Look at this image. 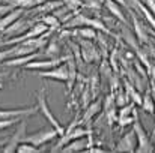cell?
I'll use <instances>...</instances> for the list:
<instances>
[{
	"instance_id": "6da1fadb",
	"label": "cell",
	"mask_w": 155,
	"mask_h": 153,
	"mask_svg": "<svg viewBox=\"0 0 155 153\" xmlns=\"http://www.w3.org/2000/svg\"><path fill=\"white\" fill-rule=\"evenodd\" d=\"M89 137V135H92V131L91 129H86V128H83L81 125H80V122L78 120H74L66 129H65V132L60 135V138L57 140V143L53 146L51 149H50V152L56 153V152H60L69 141H72V140H75V138H81V137Z\"/></svg>"
},
{
	"instance_id": "7a4b0ae2",
	"label": "cell",
	"mask_w": 155,
	"mask_h": 153,
	"mask_svg": "<svg viewBox=\"0 0 155 153\" xmlns=\"http://www.w3.org/2000/svg\"><path fill=\"white\" fill-rule=\"evenodd\" d=\"M38 110L41 111V114L47 119V122L51 125L53 128H56V131L59 132V137L65 132V128L59 123V120L53 116V113H51V110H50V107H48V104H47V89L45 87H42L39 92H38Z\"/></svg>"
},
{
	"instance_id": "3957f363",
	"label": "cell",
	"mask_w": 155,
	"mask_h": 153,
	"mask_svg": "<svg viewBox=\"0 0 155 153\" xmlns=\"http://www.w3.org/2000/svg\"><path fill=\"white\" fill-rule=\"evenodd\" d=\"M26 134H27V116H26V117H23V120L20 122V125H18L17 131L12 134V137H9L8 143L5 144V147H2V149H0V152H3V153L17 152L18 146L24 141Z\"/></svg>"
},
{
	"instance_id": "277c9868",
	"label": "cell",
	"mask_w": 155,
	"mask_h": 153,
	"mask_svg": "<svg viewBox=\"0 0 155 153\" xmlns=\"http://www.w3.org/2000/svg\"><path fill=\"white\" fill-rule=\"evenodd\" d=\"M57 135H59V132L56 131V128H53L50 125V126H45V128H42V129L30 134V135H26L23 143H30V144L39 147V146H44L45 143L54 140Z\"/></svg>"
},
{
	"instance_id": "5b68a950",
	"label": "cell",
	"mask_w": 155,
	"mask_h": 153,
	"mask_svg": "<svg viewBox=\"0 0 155 153\" xmlns=\"http://www.w3.org/2000/svg\"><path fill=\"white\" fill-rule=\"evenodd\" d=\"M133 129L136 131V135H137V149L136 152L139 153H152L155 150V144L154 141L149 138L148 132L145 131V128L142 126L140 120H136L133 123Z\"/></svg>"
},
{
	"instance_id": "8992f818",
	"label": "cell",
	"mask_w": 155,
	"mask_h": 153,
	"mask_svg": "<svg viewBox=\"0 0 155 153\" xmlns=\"http://www.w3.org/2000/svg\"><path fill=\"white\" fill-rule=\"evenodd\" d=\"M137 149V135H136V131L131 129L128 132H125L120 140L117 141L116 147L113 149L114 152H128V153H133L136 152Z\"/></svg>"
},
{
	"instance_id": "52a82bcc",
	"label": "cell",
	"mask_w": 155,
	"mask_h": 153,
	"mask_svg": "<svg viewBox=\"0 0 155 153\" xmlns=\"http://www.w3.org/2000/svg\"><path fill=\"white\" fill-rule=\"evenodd\" d=\"M69 59V56H65V57H56V59H45V60H32L29 62L27 65H24L23 68L24 69H35V71H47V69H51L54 66H59L62 65V62H66Z\"/></svg>"
},
{
	"instance_id": "ba28073f",
	"label": "cell",
	"mask_w": 155,
	"mask_h": 153,
	"mask_svg": "<svg viewBox=\"0 0 155 153\" xmlns=\"http://www.w3.org/2000/svg\"><path fill=\"white\" fill-rule=\"evenodd\" d=\"M32 26H33V21L18 18V20L14 21L11 26H8V27L2 32V35H5V36H11V38H12V36H20V35L26 33Z\"/></svg>"
},
{
	"instance_id": "9c48e42d",
	"label": "cell",
	"mask_w": 155,
	"mask_h": 153,
	"mask_svg": "<svg viewBox=\"0 0 155 153\" xmlns=\"http://www.w3.org/2000/svg\"><path fill=\"white\" fill-rule=\"evenodd\" d=\"M38 75L42 78L56 80V81H66L68 80V65H59L47 71H39Z\"/></svg>"
},
{
	"instance_id": "30bf717a",
	"label": "cell",
	"mask_w": 155,
	"mask_h": 153,
	"mask_svg": "<svg viewBox=\"0 0 155 153\" xmlns=\"http://www.w3.org/2000/svg\"><path fill=\"white\" fill-rule=\"evenodd\" d=\"M41 56H42V53L36 51V53L26 54V56H17V57H11V59L5 60L2 65H3L5 68H20V66H24V65H27V63H29V62H32V60H36V59H39Z\"/></svg>"
},
{
	"instance_id": "8fae6325",
	"label": "cell",
	"mask_w": 155,
	"mask_h": 153,
	"mask_svg": "<svg viewBox=\"0 0 155 153\" xmlns=\"http://www.w3.org/2000/svg\"><path fill=\"white\" fill-rule=\"evenodd\" d=\"M39 110H38V105L35 107H27V108H11V110H3L0 108V120L3 119H11V117H18V116H33L36 114Z\"/></svg>"
},
{
	"instance_id": "7c38bea8",
	"label": "cell",
	"mask_w": 155,
	"mask_h": 153,
	"mask_svg": "<svg viewBox=\"0 0 155 153\" xmlns=\"http://www.w3.org/2000/svg\"><path fill=\"white\" fill-rule=\"evenodd\" d=\"M91 146H92V135H89V140H86L84 137H81V138H75V140L69 141L60 152H63V153L83 152V150H86V149L91 147Z\"/></svg>"
},
{
	"instance_id": "4fadbf2b",
	"label": "cell",
	"mask_w": 155,
	"mask_h": 153,
	"mask_svg": "<svg viewBox=\"0 0 155 153\" xmlns=\"http://www.w3.org/2000/svg\"><path fill=\"white\" fill-rule=\"evenodd\" d=\"M131 18H133V24H134V32H136V38L139 39V42L142 45L145 44H149V38H148V33L145 30V24L136 17L134 12H131Z\"/></svg>"
},
{
	"instance_id": "5bb4252c",
	"label": "cell",
	"mask_w": 155,
	"mask_h": 153,
	"mask_svg": "<svg viewBox=\"0 0 155 153\" xmlns=\"http://www.w3.org/2000/svg\"><path fill=\"white\" fill-rule=\"evenodd\" d=\"M23 11H24V9H21V8H14L9 14H6L5 17H2V18H0V32H3V30H5L8 26H11L14 21H17V20L21 17Z\"/></svg>"
},
{
	"instance_id": "9a60e30c",
	"label": "cell",
	"mask_w": 155,
	"mask_h": 153,
	"mask_svg": "<svg viewBox=\"0 0 155 153\" xmlns=\"http://www.w3.org/2000/svg\"><path fill=\"white\" fill-rule=\"evenodd\" d=\"M63 2L62 0H45L44 3L38 5L36 8H33V12L35 14H51L54 9H57L59 6H62Z\"/></svg>"
},
{
	"instance_id": "2e32d148",
	"label": "cell",
	"mask_w": 155,
	"mask_h": 153,
	"mask_svg": "<svg viewBox=\"0 0 155 153\" xmlns=\"http://www.w3.org/2000/svg\"><path fill=\"white\" fill-rule=\"evenodd\" d=\"M104 6L107 8V11L116 18L119 20L122 24H127V20H125V15L122 12V9L119 8V5L114 2V0H104Z\"/></svg>"
},
{
	"instance_id": "e0dca14e",
	"label": "cell",
	"mask_w": 155,
	"mask_h": 153,
	"mask_svg": "<svg viewBox=\"0 0 155 153\" xmlns=\"http://www.w3.org/2000/svg\"><path fill=\"white\" fill-rule=\"evenodd\" d=\"M100 111H101V99L92 102V104H89V105L86 107V110H84V116H83V119H81L80 122H83V123L91 122V120H92Z\"/></svg>"
},
{
	"instance_id": "ac0fdd59",
	"label": "cell",
	"mask_w": 155,
	"mask_h": 153,
	"mask_svg": "<svg viewBox=\"0 0 155 153\" xmlns=\"http://www.w3.org/2000/svg\"><path fill=\"white\" fill-rule=\"evenodd\" d=\"M66 65H68V80H66V92H69L75 83V77H77V71H75V62L72 60V57L69 56V59L66 60Z\"/></svg>"
},
{
	"instance_id": "d6986e66",
	"label": "cell",
	"mask_w": 155,
	"mask_h": 153,
	"mask_svg": "<svg viewBox=\"0 0 155 153\" xmlns=\"http://www.w3.org/2000/svg\"><path fill=\"white\" fill-rule=\"evenodd\" d=\"M142 108H143V111H146L149 114H154L155 113V101L152 98L151 89H146V92H145V96L142 99Z\"/></svg>"
},
{
	"instance_id": "ffe728a7",
	"label": "cell",
	"mask_w": 155,
	"mask_h": 153,
	"mask_svg": "<svg viewBox=\"0 0 155 153\" xmlns=\"http://www.w3.org/2000/svg\"><path fill=\"white\" fill-rule=\"evenodd\" d=\"M44 2L45 0H11L14 8H21V9H33Z\"/></svg>"
},
{
	"instance_id": "44dd1931",
	"label": "cell",
	"mask_w": 155,
	"mask_h": 153,
	"mask_svg": "<svg viewBox=\"0 0 155 153\" xmlns=\"http://www.w3.org/2000/svg\"><path fill=\"white\" fill-rule=\"evenodd\" d=\"M74 35H80L81 38L91 41V39H95L97 38V30L94 27H91V26H84V27H80L78 30H75Z\"/></svg>"
},
{
	"instance_id": "7402d4cb",
	"label": "cell",
	"mask_w": 155,
	"mask_h": 153,
	"mask_svg": "<svg viewBox=\"0 0 155 153\" xmlns=\"http://www.w3.org/2000/svg\"><path fill=\"white\" fill-rule=\"evenodd\" d=\"M122 38L127 41V44L128 45H131L133 47V50H139V44H137V41H136V38L131 35V32H130V29L127 27V24H122Z\"/></svg>"
},
{
	"instance_id": "603a6c76",
	"label": "cell",
	"mask_w": 155,
	"mask_h": 153,
	"mask_svg": "<svg viewBox=\"0 0 155 153\" xmlns=\"http://www.w3.org/2000/svg\"><path fill=\"white\" fill-rule=\"evenodd\" d=\"M45 57L47 59H56V57H60V47L56 41H51L48 45H47V51H45Z\"/></svg>"
},
{
	"instance_id": "cb8c5ba5",
	"label": "cell",
	"mask_w": 155,
	"mask_h": 153,
	"mask_svg": "<svg viewBox=\"0 0 155 153\" xmlns=\"http://www.w3.org/2000/svg\"><path fill=\"white\" fill-rule=\"evenodd\" d=\"M81 53H83V57H84L86 62H92L94 56H95V57L98 56V54H97V48H95L94 45H91V44L81 45Z\"/></svg>"
},
{
	"instance_id": "d4e9b609",
	"label": "cell",
	"mask_w": 155,
	"mask_h": 153,
	"mask_svg": "<svg viewBox=\"0 0 155 153\" xmlns=\"http://www.w3.org/2000/svg\"><path fill=\"white\" fill-rule=\"evenodd\" d=\"M42 23L47 24V26L51 27V29H59V27H60V20H59L56 15H53V14L44 15V17H42Z\"/></svg>"
},
{
	"instance_id": "484cf974",
	"label": "cell",
	"mask_w": 155,
	"mask_h": 153,
	"mask_svg": "<svg viewBox=\"0 0 155 153\" xmlns=\"http://www.w3.org/2000/svg\"><path fill=\"white\" fill-rule=\"evenodd\" d=\"M18 153H38V152H44V149H38L36 146L30 144V143H21L17 149Z\"/></svg>"
},
{
	"instance_id": "4316f807",
	"label": "cell",
	"mask_w": 155,
	"mask_h": 153,
	"mask_svg": "<svg viewBox=\"0 0 155 153\" xmlns=\"http://www.w3.org/2000/svg\"><path fill=\"white\" fill-rule=\"evenodd\" d=\"M23 117H26V116H18V117H11V119H3V120H0V131L8 129V128L14 126L15 123H20V122L23 120Z\"/></svg>"
},
{
	"instance_id": "83f0119b",
	"label": "cell",
	"mask_w": 155,
	"mask_h": 153,
	"mask_svg": "<svg viewBox=\"0 0 155 153\" xmlns=\"http://www.w3.org/2000/svg\"><path fill=\"white\" fill-rule=\"evenodd\" d=\"M134 110H136V107H134V102H131V104L128 102V104H125V105L119 107V110H117V117H125V116H131Z\"/></svg>"
},
{
	"instance_id": "f1b7e54d",
	"label": "cell",
	"mask_w": 155,
	"mask_h": 153,
	"mask_svg": "<svg viewBox=\"0 0 155 153\" xmlns=\"http://www.w3.org/2000/svg\"><path fill=\"white\" fill-rule=\"evenodd\" d=\"M103 5H104V0H83V8H87V9L97 11V12H100Z\"/></svg>"
},
{
	"instance_id": "f546056e",
	"label": "cell",
	"mask_w": 155,
	"mask_h": 153,
	"mask_svg": "<svg viewBox=\"0 0 155 153\" xmlns=\"http://www.w3.org/2000/svg\"><path fill=\"white\" fill-rule=\"evenodd\" d=\"M62 2L65 6L69 8V11H74V12H77L83 8V0H62Z\"/></svg>"
},
{
	"instance_id": "4dcf8cb0",
	"label": "cell",
	"mask_w": 155,
	"mask_h": 153,
	"mask_svg": "<svg viewBox=\"0 0 155 153\" xmlns=\"http://www.w3.org/2000/svg\"><path fill=\"white\" fill-rule=\"evenodd\" d=\"M68 12H69V8H68V6H65V5H62V6H59L57 9H54L51 14L53 15H56V17L60 20V23H62V20L66 17V14H68Z\"/></svg>"
},
{
	"instance_id": "1f68e13d",
	"label": "cell",
	"mask_w": 155,
	"mask_h": 153,
	"mask_svg": "<svg viewBox=\"0 0 155 153\" xmlns=\"http://www.w3.org/2000/svg\"><path fill=\"white\" fill-rule=\"evenodd\" d=\"M11 57H14V45H12L11 50H0V65H2L5 60L11 59Z\"/></svg>"
},
{
	"instance_id": "d6a6232c",
	"label": "cell",
	"mask_w": 155,
	"mask_h": 153,
	"mask_svg": "<svg viewBox=\"0 0 155 153\" xmlns=\"http://www.w3.org/2000/svg\"><path fill=\"white\" fill-rule=\"evenodd\" d=\"M12 9H14L12 3H0V18L5 17L6 14H9Z\"/></svg>"
},
{
	"instance_id": "836d02e7",
	"label": "cell",
	"mask_w": 155,
	"mask_h": 153,
	"mask_svg": "<svg viewBox=\"0 0 155 153\" xmlns=\"http://www.w3.org/2000/svg\"><path fill=\"white\" fill-rule=\"evenodd\" d=\"M114 99H116V105H117V107H122V105L128 104V99H130V98H128L127 93H125V95H124V93H117Z\"/></svg>"
},
{
	"instance_id": "e575fe53",
	"label": "cell",
	"mask_w": 155,
	"mask_h": 153,
	"mask_svg": "<svg viewBox=\"0 0 155 153\" xmlns=\"http://www.w3.org/2000/svg\"><path fill=\"white\" fill-rule=\"evenodd\" d=\"M114 104H116V99H114V95H108L107 98H105V107H104V110L107 111V110H110V108H113L114 107Z\"/></svg>"
},
{
	"instance_id": "d590c367",
	"label": "cell",
	"mask_w": 155,
	"mask_h": 153,
	"mask_svg": "<svg viewBox=\"0 0 155 153\" xmlns=\"http://www.w3.org/2000/svg\"><path fill=\"white\" fill-rule=\"evenodd\" d=\"M134 66H136V69H137V72H139V75H142L143 78H146V71H145V69L142 68V65H140L139 62H136V65H134Z\"/></svg>"
},
{
	"instance_id": "8d00e7d4",
	"label": "cell",
	"mask_w": 155,
	"mask_h": 153,
	"mask_svg": "<svg viewBox=\"0 0 155 153\" xmlns=\"http://www.w3.org/2000/svg\"><path fill=\"white\" fill-rule=\"evenodd\" d=\"M86 152H91V153H104L105 150H103V149H98V147H87V149H86Z\"/></svg>"
},
{
	"instance_id": "74e56055",
	"label": "cell",
	"mask_w": 155,
	"mask_h": 153,
	"mask_svg": "<svg viewBox=\"0 0 155 153\" xmlns=\"http://www.w3.org/2000/svg\"><path fill=\"white\" fill-rule=\"evenodd\" d=\"M116 3H119V5H122V6H125V8H128V3L125 2V0H114Z\"/></svg>"
},
{
	"instance_id": "f35d334b",
	"label": "cell",
	"mask_w": 155,
	"mask_h": 153,
	"mask_svg": "<svg viewBox=\"0 0 155 153\" xmlns=\"http://www.w3.org/2000/svg\"><path fill=\"white\" fill-rule=\"evenodd\" d=\"M6 77H8V72H3V71H2V72H0V83H2Z\"/></svg>"
},
{
	"instance_id": "ab89813d",
	"label": "cell",
	"mask_w": 155,
	"mask_h": 153,
	"mask_svg": "<svg viewBox=\"0 0 155 153\" xmlns=\"http://www.w3.org/2000/svg\"><path fill=\"white\" fill-rule=\"evenodd\" d=\"M8 140H9V138H0V147H2V146H5V144L8 143Z\"/></svg>"
},
{
	"instance_id": "60d3db41",
	"label": "cell",
	"mask_w": 155,
	"mask_h": 153,
	"mask_svg": "<svg viewBox=\"0 0 155 153\" xmlns=\"http://www.w3.org/2000/svg\"><path fill=\"white\" fill-rule=\"evenodd\" d=\"M5 45H6V44H5V41L0 38V48H2V47H5Z\"/></svg>"
},
{
	"instance_id": "b9f144b4",
	"label": "cell",
	"mask_w": 155,
	"mask_h": 153,
	"mask_svg": "<svg viewBox=\"0 0 155 153\" xmlns=\"http://www.w3.org/2000/svg\"><path fill=\"white\" fill-rule=\"evenodd\" d=\"M0 3H11V0H0Z\"/></svg>"
}]
</instances>
